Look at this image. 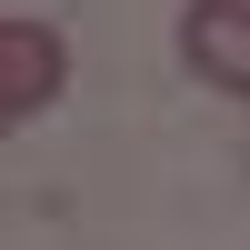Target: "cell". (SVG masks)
<instances>
[{
	"label": "cell",
	"instance_id": "1",
	"mask_svg": "<svg viewBox=\"0 0 250 250\" xmlns=\"http://www.w3.org/2000/svg\"><path fill=\"white\" fill-rule=\"evenodd\" d=\"M70 90V40L50 30L40 10H10L0 20V120H30Z\"/></svg>",
	"mask_w": 250,
	"mask_h": 250
},
{
	"label": "cell",
	"instance_id": "2",
	"mask_svg": "<svg viewBox=\"0 0 250 250\" xmlns=\"http://www.w3.org/2000/svg\"><path fill=\"white\" fill-rule=\"evenodd\" d=\"M180 60L200 70V90L250 100V0H190L180 10Z\"/></svg>",
	"mask_w": 250,
	"mask_h": 250
}]
</instances>
